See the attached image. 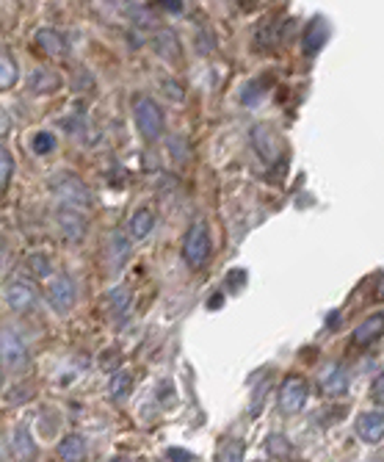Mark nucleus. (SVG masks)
I'll use <instances>...</instances> for the list:
<instances>
[{
	"mask_svg": "<svg viewBox=\"0 0 384 462\" xmlns=\"http://www.w3.org/2000/svg\"><path fill=\"white\" fill-rule=\"evenodd\" d=\"M210 252H213V241H210L207 222H202V219L191 222V227L186 230V238H183V261L191 269H202L210 261Z\"/></svg>",
	"mask_w": 384,
	"mask_h": 462,
	"instance_id": "f257e3e1",
	"label": "nucleus"
},
{
	"mask_svg": "<svg viewBox=\"0 0 384 462\" xmlns=\"http://www.w3.org/2000/svg\"><path fill=\"white\" fill-rule=\"evenodd\" d=\"M50 186H53V194L64 202V208H75V211H87V208H92V191L78 175L59 172L50 180Z\"/></svg>",
	"mask_w": 384,
	"mask_h": 462,
	"instance_id": "f03ea898",
	"label": "nucleus"
},
{
	"mask_svg": "<svg viewBox=\"0 0 384 462\" xmlns=\"http://www.w3.org/2000/svg\"><path fill=\"white\" fill-rule=\"evenodd\" d=\"M133 116H136V128H139L144 142H155V139L163 136L166 116H163V108L152 97L139 95L136 103H133Z\"/></svg>",
	"mask_w": 384,
	"mask_h": 462,
	"instance_id": "7ed1b4c3",
	"label": "nucleus"
},
{
	"mask_svg": "<svg viewBox=\"0 0 384 462\" xmlns=\"http://www.w3.org/2000/svg\"><path fill=\"white\" fill-rule=\"evenodd\" d=\"M0 365L12 374H23L31 365V352L25 341L9 327H0Z\"/></svg>",
	"mask_w": 384,
	"mask_h": 462,
	"instance_id": "20e7f679",
	"label": "nucleus"
},
{
	"mask_svg": "<svg viewBox=\"0 0 384 462\" xmlns=\"http://www.w3.org/2000/svg\"><path fill=\"white\" fill-rule=\"evenodd\" d=\"M307 396H310V385H307L305 376H298V374L285 376L282 385H279V396H277L279 412H282V415H296V412H302L305 404H307Z\"/></svg>",
	"mask_w": 384,
	"mask_h": 462,
	"instance_id": "39448f33",
	"label": "nucleus"
},
{
	"mask_svg": "<svg viewBox=\"0 0 384 462\" xmlns=\"http://www.w3.org/2000/svg\"><path fill=\"white\" fill-rule=\"evenodd\" d=\"M249 139H251V147H254V152H258L266 163H277V161H282V155H285V142H282V136L277 134V128H271V125H254L251 128V134H249Z\"/></svg>",
	"mask_w": 384,
	"mask_h": 462,
	"instance_id": "423d86ee",
	"label": "nucleus"
},
{
	"mask_svg": "<svg viewBox=\"0 0 384 462\" xmlns=\"http://www.w3.org/2000/svg\"><path fill=\"white\" fill-rule=\"evenodd\" d=\"M45 297H48V305H50L59 316H67V313L75 308V300H78L75 280H72L69 274H59V277L48 285Z\"/></svg>",
	"mask_w": 384,
	"mask_h": 462,
	"instance_id": "0eeeda50",
	"label": "nucleus"
},
{
	"mask_svg": "<svg viewBox=\"0 0 384 462\" xmlns=\"http://www.w3.org/2000/svg\"><path fill=\"white\" fill-rule=\"evenodd\" d=\"M6 302L14 313H31L39 305V288L31 280H12L6 285Z\"/></svg>",
	"mask_w": 384,
	"mask_h": 462,
	"instance_id": "6e6552de",
	"label": "nucleus"
},
{
	"mask_svg": "<svg viewBox=\"0 0 384 462\" xmlns=\"http://www.w3.org/2000/svg\"><path fill=\"white\" fill-rule=\"evenodd\" d=\"M354 432L362 443L368 446H379L384 440V410H370V412H360L354 421Z\"/></svg>",
	"mask_w": 384,
	"mask_h": 462,
	"instance_id": "1a4fd4ad",
	"label": "nucleus"
},
{
	"mask_svg": "<svg viewBox=\"0 0 384 462\" xmlns=\"http://www.w3.org/2000/svg\"><path fill=\"white\" fill-rule=\"evenodd\" d=\"M56 222H59L67 241H80L83 236H87V227H89L83 211H75V208H64V205L56 211Z\"/></svg>",
	"mask_w": 384,
	"mask_h": 462,
	"instance_id": "9d476101",
	"label": "nucleus"
},
{
	"mask_svg": "<svg viewBox=\"0 0 384 462\" xmlns=\"http://www.w3.org/2000/svg\"><path fill=\"white\" fill-rule=\"evenodd\" d=\"M321 388L329 396H343L349 391V371L343 363H329L321 371Z\"/></svg>",
	"mask_w": 384,
	"mask_h": 462,
	"instance_id": "9b49d317",
	"label": "nucleus"
},
{
	"mask_svg": "<svg viewBox=\"0 0 384 462\" xmlns=\"http://www.w3.org/2000/svg\"><path fill=\"white\" fill-rule=\"evenodd\" d=\"M381 335H384V313H373V316H368L360 327H354L352 341H354V346L365 349V346L376 344V341L381 338Z\"/></svg>",
	"mask_w": 384,
	"mask_h": 462,
	"instance_id": "f8f14e48",
	"label": "nucleus"
},
{
	"mask_svg": "<svg viewBox=\"0 0 384 462\" xmlns=\"http://www.w3.org/2000/svg\"><path fill=\"white\" fill-rule=\"evenodd\" d=\"M326 39H329V28H326V20L324 17H315L307 31H305V39H302V48H305V56H318L326 45Z\"/></svg>",
	"mask_w": 384,
	"mask_h": 462,
	"instance_id": "ddd939ff",
	"label": "nucleus"
},
{
	"mask_svg": "<svg viewBox=\"0 0 384 462\" xmlns=\"http://www.w3.org/2000/svg\"><path fill=\"white\" fill-rule=\"evenodd\" d=\"M152 45L160 59L166 61H180V39L172 28H158L152 36Z\"/></svg>",
	"mask_w": 384,
	"mask_h": 462,
	"instance_id": "4468645a",
	"label": "nucleus"
},
{
	"mask_svg": "<svg viewBox=\"0 0 384 462\" xmlns=\"http://www.w3.org/2000/svg\"><path fill=\"white\" fill-rule=\"evenodd\" d=\"M61 83H64V80L59 78V72L39 67V69H33V72H31L28 87H31V92H33V95H53V92H59V89H61Z\"/></svg>",
	"mask_w": 384,
	"mask_h": 462,
	"instance_id": "2eb2a0df",
	"label": "nucleus"
},
{
	"mask_svg": "<svg viewBox=\"0 0 384 462\" xmlns=\"http://www.w3.org/2000/svg\"><path fill=\"white\" fill-rule=\"evenodd\" d=\"M155 230V214L150 208H139V211L127 219V238L131 241H144Z\"/></svg>",
	"mask_w": 384,
	"mask_h": 462,
	"instance_id": "dca6fc26",
	"label": "nucleus"
},
{
	"mask_svg": "<svg viewBox=\"0 0 384 462\" xmlns=\"http://www.w3.org/2000/svg\"><path fill=\"white\" fill-rule=\"evenodd\" d=\"M59 457H61L64 462H87L89 446H87V440H83V435H67V438H61V443H59Z\"/></svg>",
	"mask_w": 384,
	"mask_h": 462,
	"instance_id": "f3484780",
	"label": "nucleus"
},
{
	"mask_svg": "<svg viewBox=\"0 0 384 462\" xmlns=\"http://www.w3.org/2000/svg\"><path fill=\"white\" fill-rule=\"evenodd\" d=\"M36 48L41 53H48V56H61L64 53V36L53 28H39L36 31Z\"/></svg>",
	"mask_w": 384,
	"mask_h": 462,
	"instance_id": "a211bd4d",
	"label": "nucleus"
},
{
	"mask_svg": "<svg viewBox=\"0 0 384 462\" xmlns=\"http://www.w3.org/2000/svg\"><path fill=\"white\" fill-rule=\"evenodd\" d=\"M246 443L241 438H222L216 446V462H243Z\"/></svg>",
	"mask_w": 384,
	"mask_h": 462,
	"instance_id": "6ab92c4d",
	"label": "nucleus"
},
{
	"mask_svg": "<svg viewBox=\"0 0 384 462\" xmlns=\"http://www.w3.org/2000/svg\"><path fill=\"white\" fill-rule=\"evenodd\" d=\"M12 446H14V454H17L20 459H25V462H31V459L36 457V443H33L31 430H28L25 424H20V427L14 430Z\"/></svg>",
	"mask_w": 384,
	"mask_h": 462,
	"instance_id": "aec40b11",
	"label": "nucleus"
},
{
	"mask_svg": "<svg viewBox=\"0 0 384 462\" xmlns=\"http://www.w3.org/2000/svg\"><path fill=\"white\" fill-rule=\"evenodd\" d=\"M20 80V69H17V61L9 56V53H0V92L12 89L14 83Z\"/></svg>",
	"mask_w": 384,
	"mask_h": 462,
	"instance_id": "412c9836",
	"label": "nucleus"
},
{
	"mask_svg": "<svg viewBox=\"0 0 384 462\" xmlns=\"http://www.w3.org/2000/svg\"><path fill=\"white\" fill-rule=\"evenodd\" d=\"M133 388V374L131 371H119V374H114L111 376V385H108V393H111V399H124L127 396V391Z\"/></svg>",
	"mask_w": 384,
	"mask_h": 462,
	"instance_id": "4be33fe9",
	"label": "nucleus"
},
{
	"mask_svg": "<svg viewBox=\"0 0 384 462\" xmlns=\"http://www.w3.org/2000/svg\"><path fill=\"white\" fill-rule=\"evenodd\" d=\"M12 175H14V158L4 144H0V191L9 186Z\"/></svg>",
	"mask_w": 384,
	"mask_h": 462,
	"instance_id": "5701e85b",
	"label": "nucleus"
},
{
	"mask_svg": "<svg viewBox=\"0 0 384 462\" xmlns=\"http://www.w3.org/2000/svg\"><path fill=\"white\" fill-rule=\"evenodd\" d=\"M108 302H111V310H114V313H124L127 305H131V291H127L124 285H122V288H114V291H111V297H108Z\"/></svg>",
	"mask_w": 384,
	"mask_h": 462,
	"instance_id": "b1692460",
	"label": "nucleus"
},
{
	"mask_svg": "<svg viewBox=\"0 0 384 462\" xmlns=\"http://www.w3.org/2000/svg\"><path fill=\"white\" fill-rule=\"evenodd\" d=\"M261 89H263V80H251V83H246V87L241 89V100L246 103V106H258L261 103Z\"/></svg>",
	"mask_w": 384,
	"mask_h": 462,
	"instance_id": "393cba45",
	"label": "nucleus"
},
{
	"mask_svg": "<svg viewBox=\"0 0 384 462\" xmlns=\"http://www.w3.org/2000/svg\"><path fill=\"white\" fill-rule=\"evenodd\" d=\"M53 147H56V136H53V134L41 131V134H36V136H33V152H36V155L53 152Z\"/></svg>",
	"mask_w": 384,
	"mask_h": 462,
	"instance_id": "a878e982",
	"label": "nucleus"
},
{
	"mask_svg": "<svg viewBox=\"0 0 384 462\" xmlns=\"http://www.w3.org/2000/svg\"><path fill=\"white\" fill-rule=\"evenodd\" d=\"M266 448L274 454V457H288L290 454V440L288 438H282V435H271L269 440H266Z\"/></svg>",
	"mask_w": 384,
	"mask_h": 462,
	"instance_id": "bb28decb",
	"label": "nucleus"
},
{
	"mask_svg": "<svg viewBox=\"0 0 384 462\" xmlns=\"http://www.w3.org/2000/svg\"><path fill=\"white\" fill-rule=\"evenodd\" d=\"M28 266L33 269L36 277H50V274H53V266H50V261H48L45 255H33V258H28Z\"/></svg>",
	"mask_w": 384,
	"mask_h": 462,
	"instance_id": "cd10ccee",
	"label": "nucleus"
},
{
	"mask_svg": "<svg viewBox=\"0 0 384 462\" xmlns=\"http://www.w3.org/2000/svg\"><path fill=\"white\" fill-rule=\"evenodd\" d=\"M370 399H373V404H376L379 410H384V371L376 374V380H373V385H370Z\"/></svg>",
	"mask_w": 384,
	"mask_h": 462,
	"instance_id": "c85d7f7f",
	"label": "nucleus"
},
{
	"mask_svg": "<svg viewBox=\"0 0 384 462\" xmlns=\"http://www.w3.org/2000/svg\"><path fill=\"white\" fill-rule=\"evenodd\" d=\"M155 9H160V12H169V14H180L183 12V4L180 0H160V4H152Z\"/></svg>",
	"mask_w": 384,
	"mask_h": 462,
	"instance_id": "c756f323",
	"label": "nucleus"
},
{
	"mask_svg": "<svg viewBox=\"0 0 384 462\" xmlns=\"http://www.w3.org/2000/svg\"><path fill=\"white\" fill-rule=\"evenodd\" d=\"M163 89L169 92V97H172V100H178V103H183V100H186V92H183V87H180V83H178V87H175L172 80H166V83H163Z\"/></svg>",
	"mask_w": 384,
	"mask_h": 462,
	"instance_id": "7c9ffc66",
	"label": "nucleus"
},
{
	"mask_svg": "<svg viewBox=\"0 0 384 462\" xmlns=\"http://www.w3.org/2000/svg\"><path fill=\"white\" fill-rule=\"evenodd\" d=\"M9 128H12V122H9V114L0 108V136L4 134H9Z\"/></svg>",
	"mask_w": 384,
	"mask_h": 462,
	"instance_id": "2f4dec72",
	"label": "nucleus"
},
{
	"mask_svg": "<svg viewBox=\"0 0 384 462\" xmlns=\"http://www.w3.org/2000/svg\"><path fill=\"white\" fill-rule=\"evenodd\" d=\"M0 385H4V365H0Z\"/></svg>",
	"mask_w": 384,
	"mask_h": 462,
	"instance_id": "473e14b6",
	"label": "nucleus"
},
{
	"mask_svg": "<svg viewBox=\"0 0 384 462\" xmlns=\"http://www.w3.org/2000/svg\"><path fill=\"white\" fill-rule=\"evenodd\" d=\"M111 462H127V459H122V457H116V459H111Z\"/></svg>",
	"mask_w": 384,
	"mask_h": 462,
	"instance_id": "72a5a7b5",
	"label": "nucleus"
}]
</instances>
